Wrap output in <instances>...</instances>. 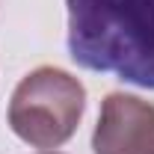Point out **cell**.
I'll return each instance as SVG.
<instances>
[{
  "mask_svg": "<svg viewBox=\"0 0 154 154\" xmlns=\"http://www.w3.org/2000/svg\"><path fill=\"white\" fill-rule=\"evenodd\" d=\"M80 68L154 89V0H65Z\"/></svg>",
  "mask_w": 154,
  "mask_h": 154,
  "instance_id": "obj_1",
  "label": "cell"
},
{
  "mask_svg": "<svg viewBox=\"0 0 154 154\" xmlns=\"http://www.w3.org/2000/svg\"><path fill=\"white\" fill-rule=\"evenodd\" d=\"M86 107L83 83L42 65L21 80L9 101V128L33 148H59L74 136Z\"/></svg>",
  "mask_w": 154,
  "mask_h": 154,
  "instance_id": "obj_2",
  "label": "cell"
},
{
  "mask_svg": "<svg viewBox=\"0 0 154 154\" xmlns=\"http://www.w3.org/2000/svg\"><path fill=\"white\" fill-rule=\"evenodd\" d=\"M92 148L95 154H154V107L125 92L107 95Z\"/></svg>",
  "mask_w": 154,
  "mask_h": 154,
  "instance_id": "obj_3",
  "label": "cell"
}]
</instances>
